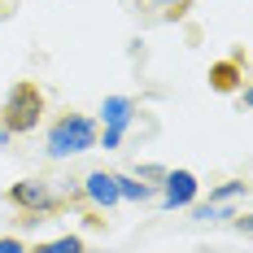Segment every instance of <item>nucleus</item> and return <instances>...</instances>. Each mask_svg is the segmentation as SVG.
I'll return each instance as SVG.
<instances>
[{"instance_id":"1","label":"nucleus","mask_w":253,"mask_h":253,"mask_svg":"<svg viewBox=\"0 0 253 253\" xmlns=\"http://www.w3.org/2000/svg\"><path fill=\"white\" fill-rule=\"evenodd\" d=\"M40 114H44V92H40L31 79L13 83L9 96H4V105H0V118H4V126H9L13 135L35 131V126H40Z\"/></svg>"},{"instance_id":"2","label":"nucleus","mask_w":253,"mask_h":253,"mask_svg":"<svg viewBox=\"0 0 253 253\" xmlns=\"http://www.w3.org/2000/svg\"><path fill=\"white\" fill-rule=\"evenodd\" d=\"M96 144V123L87 114H61L48 126V153L52 157H75Z\"/></svg>"},{"instance_id":"3","label":"nucleus","mask_w":253,"mask_h":253,"mask_svg":"<svg viewBox=\"0 0 253 253\" xmlns=\"http://www.w3.org/2000/svg\"><path fill=\"white\" fill-rule=\"evenodd\" d=\"M9 201L26 214V223H44L48 214H57V210L66 205L52 192V183H44V179H22V183H13V188H9Z\"/></svg>"},{"instance_id":"4","label":"nucleus","mask_w":253,"mask_h":253,"mask_svg":"<svg viewBox=\"0 0 253 253\" xmlns=\"http://www.w3.org/2000/svg\"><path fill=\"white\" fill-rule=\"evenodd\" d=\"M131 114H135V101H126V96H105L101 105V118H105V149H118L123 144V131L131 123Z\"/></svg>"},{"instance_id":"5","label":"nucleus","mask_w":253,"mask_h":253,"mask_svg":"<svg viewBox=\"0 0 253 253\" xmlns=\"http://www.w3.org/2000/svg\"><path fill=\"white\" fill-rule=\"evenodd\" d=\"M162 201H166V210L192 205L197 201V175L192 170H166V179H162Z\"/></svg>"},{"instance_id":"6","label":"nucleus","mask_w":253,"mask_h":253,"mask_svg":"<svg viewBox=\"0 0 253 253\" xmlns=\"http://www.w3.org/2000/svg\"><path fill=\"white\" fill-rule=\"evenodd\" d=\"M83 197L96 205V210H109V205H118V175H109V170H92L87 183H83Z\"/></svg>"},{"instance_id":"7","label":"nucleus","mask_w":253,"mask_h":253,"mask_svg":"<svg viewBox=\"0 0 253 253\" xmlns=\"http://www.w3.org/2000/svg\"><path fill=\"white\" fill-rule=\"evenodd\" d=\"M210 87H214V92H236V87H240V57L210 66Z\"/></svg>"},{"instance_id":"8","label":"nucleus","mask_w":253,"mask_h":253,"mask_svg":"<svg viewBox=\"0 0 253 253\" xmlns=\"http://www.w3.org/2000/svg\"><path fill=\"white\" fill-rule=\"evenodd\" d=\"M118 197H123V201H149V197H153V188H149V183H140V179L118 175Z\"/></svg>"},{"instance_id":"9","label":"nucleus","mask_w":253,"mask_h":253,"mask_svg":"<svg viewBox=\"0 0 253 253\" xmlns=\"http://www.w3.org/2000/svg\"><path fill=\"white\" fill-rule=\"evenodd\" d=\"M35 253H83V240L79 236H57L48 245H35Z\"/></svg>"},{"instance_id":"10","label":"nucleus","mask_w":253,"mask_h":253,"mask_svg":"<svg viewBox=\"0 0 253 253\" xmlns=\"http://www.w3.org/2000/svg\"><path fill=\"white\" fill-rule=\"evenodd\" d=\"M245 188H249L245 179H231V183H223V188H214V192H210V205H223L227 197H236V192H245Z\"/></svg>"},{"instance_id":"11","label":"nucleus","mask_w":253,"mask_h":253,"mask_svg":"<svg viewBox=\"0 0 253 253\" xmlns=\"http://www.w3.org/2000/svg\"><path fill=\"white\" fill-rule=\"evenodd\" d=\"M197 218H201V223H218V218H231V214L218 210V205H197Z\"/></svg>"},{"instance_id":"12","label":"nucleus","mask_w":253,"mask_h":253,"mask_svg":"<svg viewBox=\"0 0 253 253\" xmlns=\"http://www.w3.org/2000/svg\"><path fill=\"white\" fill-rule=\"evenodd\" d=\"M0 253H26V245L13 240V236H0Z\"/></svg>"},{"instance_id":"13","label":"nucleus","mask_w":253,"mask_h":253,"mask_svg":"<svg viewBox=\"0 0 253 253\" xmlns=\"http://www.w3.org/2000/svg\"><path fill=\"white\" fill-rule=\"evenodd\" d=\"M153 4H166V9H170L175 18H179V13H183V9H188V0H153Z\"/></svg>"},{"instance_id":"14","label":"nucleus","mask_w":253,"mask_h":253,"mask_svg":"<svg viewBox=\"0 0 253 253\" xmlns=\"http://www.w3.org/2000/svg\"><path fill=\"white\" fill-rule=\"evenodd\" d=\"M140 179H166V170L162 166H140Z\"/></svg>"},{"instance_id":"15","label":"nucleus","mask_w":253,"mask_h":253,"mask_svg":"<svg viewBox=\"0 0 253 253\" xmlns=\"http://www.w3.org/2000/svg\"><path fill=\"white\" fill-rule=\"evenodd\" d=\"M9 140H13V131H9V126H4V118H0V149H4V144H9Z\"/></svg>"},{"instance_id":"16","label":"nucleus","mask_w":253,"mask_h":253,"mask_svg":"<svg viewBox=\"0 0 253 253\" xmlns=\"http://www.w3.org/2000/svg\"><path fill=\"white\" fill-rule=\"evenodd\" d=\"M236 227H240V231H253V214H245V218H236Z\"/></svg>"},{"instance_id":"17","label":"nucleus","mask_w":253,"mask_h":253,"mask_svg":"<svg viewBox=\"0 0 253 253\" xmlns=\"http://www.w3.org/2000/svg\"><path fill=\"white\" fill-rule=\"evenodd\" d=\"M245 105H249V109H253V83H249V87H245Z\"/></svg>"}]
</instances>
